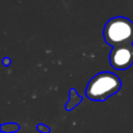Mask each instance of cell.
<instances>
[{
  "instance_id": "1",
  "label": "cell",
  "mask_w": 133,
  "mask_h": 133,
  "mask_svg": "<svg viewBox=\"0 0 133 133\" xmlns=\"http://www.w3.org/2000/svg\"><path fill=\"white\" fill-rule=\"evenodd\" d=\"M121 87L122 81L117 75L111 72H100L88 81L85 96L91 101L104 102L117 94Z\"/></svg>"
},
{
  "instance_id": "6",
  "label": "cell",
  "mask_w": 133,
  "mask_h": 133,
  "mask_svg": "<svg viewBox=\"0 0 133 133\" xmlns=\"http://www.w3.org/2000/svg\"><path fill=\"white\" fill-rule=\"evenodd\" d=\"M36 130H37V132H39V133H50L51 128L48 127L47 125L41 123V124H37V125H36Z\"/></svg>"
},
{
  "instance_id": "3",
  "label": "cell",
  "mask_w": 133,
  "mask_h": 133,
  "mask_svg": "<svg viewBox=\"0 0 133 133\" xmlns=\"http://www.w3.org/2000/svg\"><path fill=\"white\" fill-rule=\"evenodd\" d=\"M111 66L118 71L129 69L133 64V44L112 48L109 54Z\"/></svg>"
},
{
  "instance_id": "2",
  "label": "cell",
  "mask_w": 133,
  "mask_h": 133,
  "mask_svg": "<svg viewBox=\"0 0 133 133\" xmlns=\"http://www.w3.org/2000/svg\"><path fill=\"white\" fill-rule=\"evenodd\" d=\"M104 41L112 48L133 44V22L126 17L108 20L103 29Z\"/></svg>"
},
{
  "instance_id": "5",
  "label": "cell",
  "mask_w": 133,
  "mask_h": 133,
  "mask_svg": "<svg viewBox=\"0 0 133 133\" xmlns=\"http://www.w3.org/2000/svg\"><path fill=\"white\" fill-rule=\"evenodd\" d=\"M2 133H16L20 130V125L18 123H4L0 126Z\"/></svg>"
},
{
  "instance_id": "7",
  "label": "cell",
  "mask_w": 133,
  "mask_h": 133,
  "mask_svg": "<svg viewBox=\"0 0 133 133\" xmlns=\"http://www.w3.org/2000/svg\"><path fill=\"white\" fill-rule=\"evenodd\" d=\"M2 64L4 66H9L11 64V59L9 57H3L2 58Z\"/></svg>"
},
{
  "instance_id": "4",
  "label": "cell",
  "mask_w": 133,
  "mask_h": 133,
  "mask_svg": "<svg viewBox=\"0 0 133 133\" xmlns=\"http://www.w3.org/2000/svg\"><path fill=\"white\" fill-rule=\"evenodd\" d=\"M81 102H82V97L80 95H78L77 90L74 87H72V88H70V91H69V100H68V102L64 105V109L66 111H72Z\"/></svg>"
}]
</instances>
